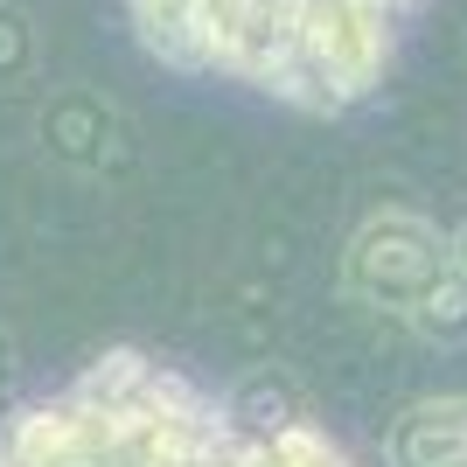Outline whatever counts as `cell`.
<instances>
[{"instance_id": "1", "label": "cell", "mask_w": 467, "mask_h": 467, "mask_svg": "<svg viewBox=\"0 0 467 467\" xmlns=\"http://www.w3.org/2000/svg\"><path fill=\"white\" fill-rule=\"evenodd\" d=\"M0 467H363L300 411L195 384L140 349L91 356L0 419Z\"/></svg>"}, {"instance_id": "2", "label": "cell", "mask_w": 467, "mask_h": 467, "mask_svg": "<svg viewBox=\"0 0 467 467\" xmlns=\"http://www.w3.org/2000/svg\"><path fill=\"white\" fill-rule=\"evenodd\" d=\"M342 286L419 335H440V342L467 335V279L453 273V244L440 237V223H426L405 202H384L356 223L342 252Z\"/></svg>"}, {"instance_id": "3", "label": "cell", "mask_w": 467, "mask_h": 467, "mask_svg": "<svg viewBox=\"0 0 467 467\" xmlns=\"http://www.w3.org/2000/svg\"><path fill=\"white\" fill-rule=\"evenodd\" d=\"M36 140H42V154L57 161V168L98 175V168L119 154L126 119H119V105L105 91H91V84H57V91L42 98V112H36Z\"/></svg>"}, {"instance_id": "4", "label": "cell", "mask_w": 467, "mask_h": 467, "mask_svg": "<svg viewBox=\"0 0 467 467\" xmlns=\"http://www.w3.org/2000/svg\"><path fill=\"white\" fill-rule=\"evenodd\" d=\"M390 467H467V390L447 398H419V405L390 426Z\"/></svg>"}, {"instance_id": "5", "label": "cell", "mask_w": 467, "mask_h": 467, "mask_svg": "<svg viewBox=\"0 0 467 467\" xmlns=\"http://www.w3.org/2000/svg\"><path fill=\"white\" fill-rule=\"evenodd\" d=\"M42 78V36L36 15L21 0H0V91H21V84Z\"/></svg>"}, {"instance_id": "6", "label": "cell", "mask_w": 467, "mask_h": 467, "mask_svg": "<svg viewBox=\"0 0 467 467\" xmlns=\"http://www.w3.org/2000/svg\"><path fill=\"white\" fill-rule=\"evenodd\" d=\"M447 244H453V273H461V279H467V223H461V231H453V237H447Z\"/></svg>"}, {"instance_id": "7", "label": "cell", "mask_w": 467, "mask_h": 467, "mask_svg": "<svg viewBox=\"0 0 467 467\" xmlns=\"http://www.w3.org/2000/svg\"><path fill=\"white\" fill-rule=\"evenodd\" d=\"M7 356H15V349H7V335H0V377H7Z\"/></svg>"}]
</instances>
